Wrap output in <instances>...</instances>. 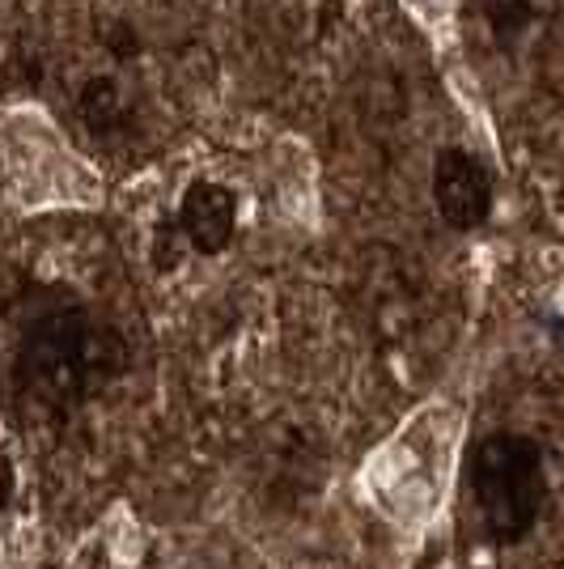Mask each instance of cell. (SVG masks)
I'll list each match as a JSON object with an SVG mask.
<instances>
[{"label":"cell","instance_id":"obj_1","mask_svg":"<svg viewBox=\"0 0 564 569\" xmlns=\"http://www.w3.org/2000/svg\"><path fill=\"white\" fill-rule=\"evenodd\" d=\"M119 340L90 310L48 307L39 310L22 332L13 379L26 400L43 403L51 412L77 408L90 400L102 382L119 370Z\"/></svg>","mask_w":564,"mask_h":569},{"label":"cell","instance_id":"obj_2","mask_svg":"<svg viewBox=\"0 0 564 569\" xmlns=\"http://www.w3.org/2000/svg\"><path fill=\"white\" fill-rule=\"evenodd\" d=\"M467 485L489 540L522 545L535 531L547 498L543 451L526 433H489L471 451Z\"/></svg>","mask_w":564,"mask_h":569},{"label":"cell","instance_id":"obj_3","mask_svg":"<svg viewBox=\"0 0 564 569\" xmlns=\"http://www.w3.org/2000/svg\"><path fill=\"white\" fill-rule=\"evenodd\" d=\"M433 204L450 230H480L493 213V174L471 153L450 144L433 162Z\"/></svg>","mask_w":564,"mask_h":569},{"label":"cell","instance_id":"obj_4","mask_svg":"<svg viewBox=\"0 0 564 569\" xmlns=\"http://www.w3.org/2000/svg\"><path fill=\"white\" fill-rule=\"evenodd\" d=\"M179 230L200 256H216L230 247L238 230V200L221 183H191L179 200Z\"/></svg>","mask_w":564,"mask_h":569},{"label":"cell","instance_id":"obj_5","mask_svg":"<svg viewBox=\"0 0 564 569\" xmlns=\"http://www.w3.org/2000/svg\"><path fill=\"white\" fill-rule=\"evenodd\" d=\"M484 13H489V26L501 39H514L517 30L531 22V4L526 0H489Z\"/></svg>","mask_w":564,"mask_h":569},{"label":"cell","instance_id":"obj_6","mask_svg":"<svg viewBox=\"0 0 564 569\" xmlns=\"http://www.w3.org/2000/svg\"><path fill=\"white\" fill-rule=\"evenodd\" d=\"M13 489H18V472H13V459L0 447V510L13 501Z\"/></svg>","mask_w":564,"mask_h":569}]
</instances>
